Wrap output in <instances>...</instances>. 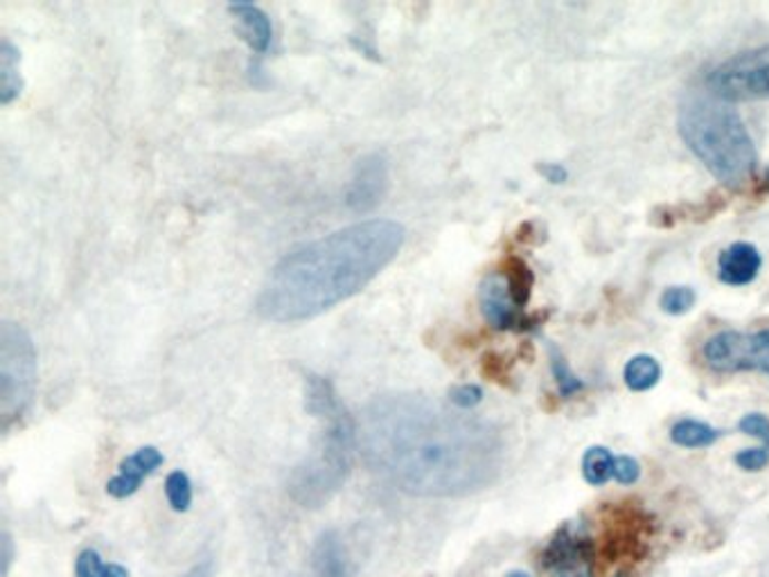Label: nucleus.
I'll list each match as a JSON object with an SVG mask.
<instances>
[{"label":"nucleus","instance_id":"obj_1","mask_svg":"<svg viewBox=\"0 0 769 577\" xmlns=\"http://www.w3.org/2000/svg\"><path fill=\"white\" fill-rule=\"evenodd\" d=\"M357 444L366 465L396 490L420 498L474 494L501 472L499 431L431 398L391 393L370 400Z\"/></svg>","mask_w":769,"mask_h":577},{"label":"nucleus","instance_id":"obj_2","mask_svg":"<svg viewBox=\"0 0 769 577\" xmlns=\"http://www.w3.org/2000/svg\"><path fill=\"white\" fill-rule=\"evenodd\" d=\"M398 221H359L309 241L274 267L258 298L271 323H303L357 296L387 269L404 246Z\"/></svg>","mask_w":769,"mask_h":577},{"label":"nucleus","instance_id":"obj_3","mask_svg":"<svg viewBox=\"0 0 769 577\" xmlns=\"http://www.w3.org/2000/svg\"><path fill=\"white\" fill-rule=\"evenodd\" d=\"M307 413L324 422L320 435L305 461L291 472L287 490L303 507L326 505L348 481L357 446V424L341 406L332 381L305 374Z\"/></svg>","mask_w":769,"mask_h":577},{"label":"nucleus","instance_id":"obj_4","mask_svg":"<svg viewBox=\"0 0 769 577\" xmlns=\"http://www.w3.org/2000/svg\"><path fill=\"white\" fill-rule=\"evenodd\" d=\"M679 134L716 178L742 187L756 172V147L731 104L711 95H690L679 109Z\"/></svg>","mask_w":769,"mask_h":577},{"label":"nucleus","instance_id":"obj_5","mask_svg":"<svg viewBox=\"0 0 769 577\" xmlns=\"http://www.w3.org/2000/svg\"><path fill=\"white\" fill-rule=\"evenodd\" d=\"M37 389V348L25 328L0 326V418L8 429L32 404Z\"/></svg>","mask_w":769,"mask_h":577},{"label":"nucleus","instance_id":"obj_6","mask_svg":"<svg viewBox=\"0 0 769 577\" xmlns=\"http://www.w3.org/2000/svg\"><path fill=\"white\" fill-rule=\"evenodd\" d=\"M707 89L727 104L769 100V43L722 61L707 75Z\"/></svg>","mask_w":769,"mask_h":577},{"label":"nucleus","instance_id":"obj_7","mask_svg":"<svg viewBox=\"0 0 769 577\" xmlns=\"http://www.w3.org/2000/svg\"><path fill=\"white\" fill-rule=\"evenodd\" d=\"M701 359L716 372H762L769 374V330L753 334L718 332L701 346Z\"/></svg>","mask_w":769,"mask_h":577},{"label":"nucleus","instance_id":"obj_8","mask_svg":"<svg viewBox=\"0 0 769 577\" xmlns=\"http://www.w3.org/2000/svg\"><path fill=\"white\" fill-rule=\"evenodd\" d=\"M542 566L553 577H594V544L573 524H564L542 553Z\"/></svg>","mask_w":769,"mask_h":577},{"label":"nucleus","instance_id":"obj_9","mask_svg":"<svg viewBox=\"0 0 769 577\" xmlns=\"http://www.w3.org/2000/svg\"><path fill=\"white\" fill-rule=\"evenodd\" d=\"M389 189V163L381 154H368L357 161L352 178L346 189V206L352 213H370Z\"/></svg>","mask_w":769,"mask_h":577},{"label":"nucleus","instance_id":"obj_10","mask_svg":"<svg viewBox=\"0 0 769 577\" xmlns=\"http://www.w3.org/2000/svg\"><path fill=\"white\" fill-rule=\"evenodd\" d=\"M479 305L490 328L499 332L524 330L529 318L522 313L503 274H488L479 285Z\"/></svg>","mask_w":769,"mask_h":577},{"label":"nucleus","instance_id":"obj_11","mask_svg":"<svg viewBox=\"0 0 769 577\" xmlns=\"http://www.w3.org/2000/svg\"><path fill=\"white\" fill-rule=\"evenodd\" d=\"M163 454L156 446H143L134 452L130 458L120 463V472L106 483V492L113 498H126L141 490L143 481L152 476L163 465Z\"/></svg>","mask_w":769,"mask_h":577},{"label":"nucleus","instance_id":"obj_12","mask_svg":"<svg viewBox=\"0 0 769 577\" xmlns=\"http://www.w3.org/2000/svg\"><path fill=\"white\" fill-rule=\"evenodd\" d=\"M762 267L760 250L749 241H734L718 258V276L729 287H742L756 280Z\"/></svg>","mask_w":769,"mask_h":577},{"label":"nucleus","instance_id":"obj_13","mask_svg":"<svg viewBox=\"0 0 769 577\" xmlns=\"http://www.w3.org/2000/svg\"><path fill=\"white\" fill-rule=\"evenodd\" d=\"M228 12L235 17L239 25V34L244 37V41L250 45L253 52L258 54L269 52L274 41V25L265 10H260L253 3H233Z\"/></svg>","mask_w":769,"mask_h":577},{"label":"nucleus","instance_id":"obj_14","mask_svg":"<svg viewBox=\"0 0 769 577\" xmlns=\"http://www.w3.org/2000/svg\"><path fill=\"white\" fill-rule=\"evenodd\" d=\"M309 577H348L346 553L341 539L335 533L320 535L311 553V575Z\"/></svg>","mask_w":769,"mask_h":577},{"label":"nucleus","instance_id":"obj_15","mask_svg":"<svg viewBox=\"0 0 769 577\" xmlns=\"http://www.w3.org/2000/svg\"><path fill=\"white\" fill-rule=\"evenodd\" d=\"M21 50L12 41L0 43V104H12L23 91L21 78Z\"/></svg>","mask_w":769,"mask_h":577},{"label":"nucleus","instance_id":"obj_16","mask_svg":"<svg viewBox=\"0 0 769 577\" xmlns=\"http://www.w3.org/2000/svg\"><path fill=\"white\" fill-rule=\"evenodd\" d=\"M623 379L627 383V389L634 393H644L655 389L662 379V365L655 357L650 354H636L627 361L623 370Z\"/></svg>","mask_w":769,"mask_h":577},{"label":"nucleus","instance_id":"obj_17","mask_svg":"<svg viewBox=\"0 0 769 577\" xmlns=\"http://www.w3.org/2000/svg\"><path fill=\"white\" fill-rule=\"evenodd\" d=\"M722 437V431L709 426L707 422L699 420H679L673 429H670V440L677 446L684 449H704L711 446Z\"/></svg>","mask_w":769,"mask_h":577},{"label":"nucleus","instance_id":"obj_18","mask_svg":"<svg viewBox=\"0 0 769 577\" xmlns=\"http://www.w3.org/2000/svg\"><path fill=\"white\" fill-rule=\"evenodd\" d=\"M614 463L616 456L607 446H589L583 456V478L589 485L601 487L614 478Z\"/></svg>","mask_w":769,"mask_h":577},{"label":"nucleus","instance_id":"obj_19","mask_svg":"<svg viewBox=\"0 0 769 577\" xmlns=\"http://www.w3.org/2000/svg\"><path fill=\"white\" fill-rule=\"evenodd\" d=\"M78 577H130L124 566L120 564H104L98 550H82L75 564Z\"/></svg>","mask_w":769,"mask_h":577},{"label":"nucleus","instance_id":"obj_20","mask_svg":"<svg viewBox=\"0 0 769 577\" xmlns=\"http://www.w3.org/2000/svg\"><path fill=\"white\" fill-rule=\"evenodd\" d=\"M503 276H505V280L510 285V291H512V296H515L517 305L524 309L529 298H531V289H533V274H531V269L522 260L512 258L507 262Z\"/></svg>","mask_w":769,"mask_h":577},{"label":"nucleus","instance_id":"obj_21","mask_svg":"<svg viewBox=\"0 0 769 577\" xmlns=\"http://www.w3.org/2000/svg\"><path fill=\"white\" fill-rule=\"evenodd\" d=\"M551 372L555 377V383H557L562 398H573L575 393H581L585 389V383L573 374V370L568 368L566 359L562 357V352L557 348H551Z\"/></svg>","mask_w":769,"mask_h":577},{"label":"nucleus","instance_id":"obj_22","mask_svg":"<svg viewBox=\"0 0 769 577\" xmlns=\"http://www.w3.org/2000/svg\"><path fill=\"white\" fill-rule=\"evenodd\" d=\"M165 496L176 512H187L192 505V483L185 472H172L165 481Z\"/></svg>","mask_w":769,"mask_h":577},{"label":"nucleus","instance_id":"obj_23","mask_svg":"<svg viewBox=\"0 0 769 577\" xmlns=\"http://www.w3.org/2000/svg\"><path fill=\"white\" fill-rule=\"evenodd\" d=\"M697 300V293L690 289V287H668L664 293H662V309L670 316H681L686 311L693 309Z\"/></svg>","mask_w":769,"mask_h":577},{"label":"nucleus","instance_id":"obj_24","mask_svg":"<svg viewBox=\"0 0 769 577\" xmlns=\"http://www.w3.org/2000/svg\"><path fill=\"white\" fill-rule=\"evenodd\" d=\"M483 400V391L476 387V383H463V387H457L450 393V402L459 409V411H472L474 406H479Z\"/></svg>","mask_w":769,"mask_h":577},{"label":"nucleus","instance_id":"obj_25","mask_svg":"<svg viewBox=\"0 0 769 577\" xmlns=\"http://www.w3.org/2000/svg\"><path fill=\"white\" fill-rule=\"evenodd\" d=\"M738 429L745 435L758 437L762 442V446H769V418H765L762 413H747L740 422Z\"/></svg>","mask_w":769,"mask_h":577},{"label":"nucleus","instance_id":"obj_26","mask_svg":"<svg viewBox=\"0 0 769 577\" xmlns=\"http://www.w3.org/2000/svg\"><path fill=\"white\" fill-rule=\"evenodd\" d=\"M736 465L745 472H760L769 465V446H756V449H742L736 456Z\"/></svg>","mask_w":769,"mask_h":577},{"label":"nucleus","instance_id":"obj_27","mask_svg":"<svg viewBox=\"0 0 769 577\" xmlns=\"http://www.w3.org/2000/svg\"><path fill=\"white\" fill-rule=\"evenodd\" d=\"M640 478V465L632 456H616L614 463V481L621 485H634Z\"/></svg>","mask_w":769,"mask_h":577},{"label":"nucleus","instance_id":"obj_28","mask_svg":"<svg viewBox=\"0 0 769 577\" xmlns=\"http://www.w3.org/2000/svg\"><path fill=\"white\" fill-rule=\"evenodd\" d=\"M537 172H540L548 183H564L566 176H568V172H566L560 163H542V165L537 167Z\"/></svg>","mask_w":769,"mask_h":577},{"label":"nucleus","instance_id":"obj_29","mask_svg":"<svg viewBox=\"0 0 769 577\" xmlns=\"http://www.w3.org/2000/svg\"><path fill=\"white\" fill-rule=\"evenodd\" d=\"M183 577H213V561H202L192 566Z\"/></svg>","mask_w":769,"mask_h":577},{"label":"nucleus","instance_id":"obj_30","mask_svg":"<svg viewBox=\"0 0 769 577\" xmlns=\"http://www.w3.org/2000/svg\"><path fill=\"white\" fill-rule=\"evenodd\" d=\"M507 577H531L529 573H522V570H517V573H510Z\"/></svg>","mask_w":769,"mask_h":577},{"label":"nucleus","instance_id":"obj_31","mask_svg":"<svg viewBox=\"0 0 769 577\" xmlns=\"http://www.w3.org/2000/svg\"><path fill=\"white\" fill-rule=\"evenodd\" d=\"M765 181H767V185H769V169H767V176H765Z\"/></svg>","mask_w":769,"mask_h":577}]
</instances>
